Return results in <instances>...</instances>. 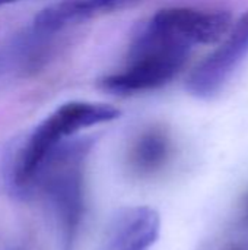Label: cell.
Masks as SVG:
<instances>
[{
  "label": "cell",
  "mask_w": 248,
  "mask_h": 250,
  "mask_svg": "<svg viewBox=\"0 0 248 250\" xmlns=\"http://www.w3.org/2000/svg\"><path fill=\"white\" fill-rule=\"evenodd\" d=\"M118 116L120 110L101 103L73 101L60 105L9 152L4 177L10 192L23 198L32 195L37 173L54 146L82 129L113 122Z\"/></svg>",
  "instance_id": "obj_1"
},
{
  "label": "cell",
  "mask_w": 248,
  "mask_h": 250,
  "mask_svg": "<svg viewBox=\"0 0 248 250\" xmlns=\"http://www.w3.org/2000/svg\"><path fill=\"white\" fill-rule=\"evenodd\" d=\"M191 45L152 19L134 38L126 67L102 81L104 89L127 95L159 88L186 64Z\"/></svg>",
  "instance_id": "obj_2"
},
{
  "label": "cell",
  "mask_w": 248,
  "mask_h": 250,
  "mask_svg": "<svg viewBox=\"0 0 248 250\" xmlns=\"http://www.w3.org/2000/svg\"><path fill=\"white\" fill-rule=\"evenodd\" d=\"M91 145L86 138L61 141L45 157L34 182L32 193H42L67 234H73L82 218L83 164Z\"/></svg>",
  "instance_id": "obj_3"
},
{
  "label": "cell",
  "mask_w": 248,
  "mask_h": 250,
  "mask_svg": "<svg viewBox=\"0 0 248 250\" xmlns=\"http://www.w3.org/2000/svg\"><path fill=\"white\" fill-rule=\"evenodd\" d=\"M247 54L248 10L229 31L225 41L191 72L187 81V89L199 98L215 95L222 89Z\"/></svg>",
  "instance_id": "obj_4"
},
{
  "label": "cell",
  "mask_w": 248,
  "mask_h": 250,
  "mask_svg": "<svg viewBox=\"0 0 248 250\" xmlns=\"http://www.w3.org/2000/svg\"><path fill=\"white\" fill-rule=\"evenodd\" d=\"M161 233L159 214L145 205L126 207L108 223L99 250H148Z\"/></svg>",
  "instance_id": "obj_5"
},
{
  "label": "cell",
  "mask_w": 248,
  "mask_h": 250,
  "mask_svg": "<svg viewBox=\"0 0 248 250\" xmlns=\"http://www.w3.org/2000/svg\"><path fill=\"white\" fill-rule=\"evenodd\" d=\"M142 0H64L44 9L34 21V28L54 34L70 25L80 23L94 16L120 10Z\"/></svg>",
  "instance_id": "obj_6"
},
{
  "label": "cell",
  "mask_w": 248,
  "mask_h": 250,
  "mask_svg": "<svg viewBox=\"0 0 248 250\" xmlns=\"http://www.w3.org/2000/svg\"><path fill=\"white\" fill-rule=\"evenodd\" d=\"M170 155V141L159 130H151L140 136L132 151V164L140 173H152L161 168Z\"/></svg>",
  "instance_id": "obj_7"
},
{
  "label": "cell",
  "mask_w": 248,
  "mask_h": 250,
  "mask_svg": "<svg viewBox=\"0 0 248 250\" xmlns=\"http://www.w3.org/2000/svg\"><path fill=\"white\" fill-rule=\"evenodd\" d=\"M13 1H18V0H0V6L9 4V3H13Z\"/></svg>",
  "instance_id": "obj_8"
},
{
  "label": "cell",
  "mask_w": 248,
  "mask_h": 250,
  "mask_svg": "<svg viewBox=\"0 0 248 250\" xmlns=\"http://www.w3.org/2000/svg\"><path fill=\"white\" fill-rule=\"evenodd\" d=\"M231 250H248V248H235V249H231Z\"/></svg>",
  "instance_id": "obj_9"
}]
</instances>
